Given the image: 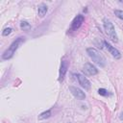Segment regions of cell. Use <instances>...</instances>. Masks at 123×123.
<instances>
[{
  "label": "cell",
  "instance_id": "cell-10",
  "mask_svg": "<svg viewBox=\"0 0 123 123\" xmlns=\"http://www.w3.org/2000/svg\"><path fill=\"white\" fill-rule=\"evenodd\" d=\"M47 10H48V7L46 6V4L44 3H41L40 5H38V9H37V12H38V16L39 17H43L46 12H47Z\"/></svg>",
  "mask_w": 123,
  "mask_h": 123
},
{
  "label": "cell",
  "instance_id": "cell-8",
  "mask_svg": "<svg viewBox=\"0 0 123 123\" xmlns=\"http://www.w3.org/2000/svg\"><path fill=\"white\" fill-rule=\"evenodd\" d=\"M75 76H76V78H77L79 84H80L84 88H86V89H89V88H90V82L87 80V78H86V76H84V75H82V74H75Z\"/></svg>",
  "mask_w": 123,
  "mask_h": 123
},
{
  "label": "cell",
  "instance_id": "cell-11",
  "mask_svg": "<svg viewBox=\"0 0 123 123\" xmlns=\"http://www.w3.org/2000/svg\"><path fill=\"white\" fill-rule=\"evenodd\" d=\"M52 115V112H51V110H47L43 112H41L39 115H38V120H43V119H46V118H49L51 117Z\"/></svg>",
  "mask_w": 123,
  "mask_h": 123
},
{
  "label": "cell",
  "instance_id": "cell-2",
  "mask_svg": "<svg viewBox=\"0 0 123 123\" xmlns=\"http://www.w3.org/2000/svg\"><path fill=\"white\" fill-rule=\"evenodd\" d=\"M86 53L92 59V61L95 63H97L99 66L104 67L106 65V59H105V57L96 48H94V47H88L86 49Z\"/></svg>",
  "mask_w": 123,
  "mask_h": 123
},
{
  "label": "cell",
  "instance_id": "cell-3",
  "mask_svg": "<svg viewBox=\"0 0 123 123\" xmlns=\"http://www.w3.org/2000/svg\"><path fill=\"white\" fill-rule=\"evenodd\" d=\"M103 23H104V29L106 31V34L108 35V37L114 42H117L118 37L117 35L115 33V29L113 27V24L111 23V20H109L108 18H104L103 19Z\"/></svg>",
  "mask_w": 123,
  "mask_h": 123
},
{
  "label": "cell",
  "instance_id": "cell-6",
  "mask_svg": "<svg viewBox=\"0 0 123 123\" xmlns=\"http://www.w3.org/2000/svg\"><path fill=\"white\" fill-rule=\"evenodd\" d=\"M103 42H104V45L106 46L107 50L110 52V54H111V56H112L113 58H115V59H120V58H121L120 52H119L115 47H113V46H112L110 42H108L107 40H104Z\"/></svg>",
  "mask_w": 123,
  "mask_h": 123
},
{
  "label": "cell",
  "instance_id": "cell-9",
  "mask_svg": "<svg viewBox=\"0 0 123 123\" xmlns=\"http://www.w3.org/2000/svg\"><path fill=\"white\" fill-rule=\"evenodd\" d=\"M84 72L87 75H90V76H93V75H96L98 73V69L91 63L89 62H86L85 65H84Z\"/></svg>",
  "mask_w": 123,
  "mask_h": 123
},
{
  "label": "cell",
  "instance_id": "cell-1",
  "mask_svg": "<svg viewBox=\"0 0 123 123\" xmlns=\"http://www.w3.org/2000/svg\"><path fill=\"white\" fill-rule=\"evenodd\" d=\"M24 41H25V37H20L16 38V39L10 45V47L2 54V59H3V60H10L11 58H12L13 54L15 53V51L18 49V47H19Z\"/></svg>",
  "mask_w": 123,
  "mask_h": 123
},
{
  "label": "cell",
  "instance_id": "cell-4",
  "mask_svg": "<svg viewBox=\"0 0 123 123\" xmlns=\"http://www.w3.org/2000/svg\"><path fill=\"white\" fill-rule=\"evenodd\" d=\"M68 66H69V62L63 58L61 62V66H60V73H59V81H62L66 72H67V69H68Z\"/></svg>",
  "mask_w": 123,
  "mask_h": 123
},
{
  "label": "cell",
  "instance_id": "cell-14",
  "mask_svg": "<svg viewBox=\"0 0 123 123\" xmlns=\"http://www.w3.org/2000/svg\"><path fill=\"white\" fill-rule=\"evenodd\" d=\"M114 14L118 18H120V19L123 20V11L122 10H114Z\"/></svg>",
  "mask_w": 123,
  "mask_h": 123
},
{
  "label": "cell",
  "instance_id": "cell-12",
  "mask_svg": "<svg viewBox=\"0 0 123 123\" xmlns=\"http://www.w3.org/2000/svg\"><path fill=\"white\" fill-rule=\"evenodd\" d=\"M20 28L23 30H28L31 28V25L27 22V21H21L20 22Z\"/></svg>",
  "mask_w": 123,
  "mask_h": 123
},
{
  "label": "cell",
  "instance_id": "cell-16",
  "mask_svg": "<svg viewBox=\"0 0 123 123\" xmlns=\"http://www.w3.org/2000/svg\"><path fill=\"white\" fill-rule=\"evenodd\" d=\"M120 119H121V120H123V112L120 114Z\"/></svg>",
  "mask_w": 123,
  "mask_h": 123
},
{
  "label": "cell",
  "instance_id": "cell-7",
  "mask_svg": "<svg viewBox=\"0 0 123 123\" xmlns=\"http://www.w3.org/2000/svg\"><path fill=\"white\" fill-rule=\"evenodd\" d=\"M69 90H70V92L72 93V95H73L75 98L79 99V100H84V99L86 98L85 92H84L82 89H80L79 87H77V86H69Z\"/></svg>",
  "mask_w": 123,
  "mask_h": 123
},
{
  "label": "cell",
  "instance_id": "cell-5",
  "mask_svg": "<svg viewBox=\"0 0 123 123\" xmlns=\"http://www.w3.org/2000/svg\"><path fill=\"white\" fill-rule=\"evenodd\" d=\"M84 21H85V16H84V15H82V14L76 15V16L74 17V19L72 20L70 29L73 30V31H76L77 29H79V28L82 26V24L84 23Z\"/></svg>",
  "mask_w": 123,
  "mask_h": 123
},
{
  "label": "cell",
  "instance_id": "cell-15",
  "mask_svg": "<svg viewBox=\"0 0 123 123\" xmlns=\"http://www.w3.org/2000/svg\"><path fill=\"white\" fill-rule=\"evenodd\" d=\"M98 93L102 96H108L109 95V91L106 88H99L98 89Z\"/></svg>",
  "mask_w": 123,
  "mask_h": 123
},
{
  "label": "cell",
  "instance_id": "cell-13",
  "mask_svg": "<svg viewBox=\"0 0 123 123\" xmlns=\"http://www.w3.org/2000/svg\"><path fill=\"white\" fill-rule=\"evenodd\" d=\"M12 32V28H10V27L5 28V29L3 30V32H2V36L7 37V36H8V35H10Z\"/></svg>",
  "mask_w": 123,
  "mask_h": 123
}]
</instances>
